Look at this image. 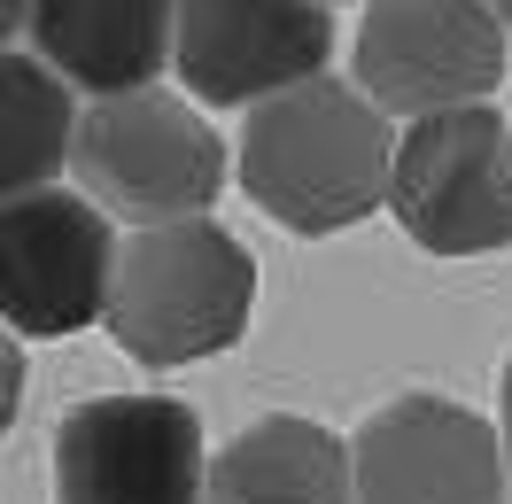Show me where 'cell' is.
Segmentation results:
<instances>
[{"mask_svg": "<svg viewBox=\"0 0 512 504\" xmlns=\"http://www.w3.org/2000/svg\"><path fill=\"white\" fill-rule=\"evenodd\" d=\"M16 411H24V349H16V334L0 326V435L16 427Z\"/></svg>", "mask_w": 512, "mask_h": 504, "instance_id": "obj_13", "label": "cell"}, {"mask_svg": "<svg viewBox=\"0 0 512 504\" xmlns=\"http://www.w3.org/2000/svg\"><path fill=\"white\" fill-rule=\"evenodd\" d=\"M249 303H256L249 249L210 218H179V225H140L132 241H117L101 326L117 334L125 357L171 373V365H194V357H218L241 342Z\"/></svg>", "mask_w": 512, "mask_h": 504, "instance_id": "obj_2", "label": "cell"}, {"mask_svg": "<svg viewBox=\"0 0 512 504\" xmlns=\"http://www.w3.org/2000/svg\"><path fill=\"white\" fill-rule=\"evenodd\" d=\"M117 225L86 194L47 187L0 202V326L8 334H78L109 303Z\"/></svg>", "mask_w": 512, "mask_h": 504, "instance_id": "obj_8", "label": "cell"}, {"mask_svg": "<svg viewBox=\"0 0 512 504\" xmlns=\"http://www.w3.org/2000/svg\"><path fill=\"white\" fill-rule=\"evenodd\" d=\"M489 16H497V24H505V39H512V0H489Z\"/></svg>", "mask_w": 512, "mask_h": 504, "instance_id": "obj_16", "label": "cell"}, {"mask_svg": "<svg viewBox=\"0 0 512 504\" xmlns=\"http://www.w3.org/2000/svg\"><path fill=\"white\" fill-rule=\"evenodd\" d=\"M497 450H505V497H512V365H505V380H497Z\"/></svg>", "mask_w": 512, "mask_h": 504, "instance_id": "obj_14", "label": "cell"}, {"mask_svg": "<svg viewBox=\"0 0 512 504\" xmlns=\"http://www.w3.org/2000/svg\"><path fill=\"white\" fill-rule=\"evenodd\" d=\"M70 171L101 218H132L140 233V225L210 218V202L225 194V140L194 101L148 86V94L94 101L78 117Z\"/></svg>", "mask_w": 512, "mask_h": 504, "instance_id": "obj_3", "label": "cell"}, {"mask_svg": "<svg viewBox=\"0 0 512 504\" xmlns=\"http://www.w3.org/2000/svg\"><path fill=\"white\" fill-rule=\"evenodd\" d=\"M78 109L39 55H0V202L47 194L70 171Z\"/></svg>", "mask_w": 512, "mask_h": 504, "instance_id": "obj_12", "label": "cell"}, {"mask_svg": "<svg viewBox=\"0 0 512 504\" xmlns=\"http://www.w3.org/2000/svg\"><path fill=\"white\" fill-rule=\"evenodd\" d=\"M388 210L427 256L512 249V125L505 109H443L419 117L388 163Z\"/></svg>", "mask_w": 512, "mask_h": 504, "instance_id": "obj_4", "label": "cell"}, {"mask_svg": "<svg viewBox=\"0 0 512 504\" xmlns=\"http://www.w3.org/2000/svg\"><path fill=\"white\" fill-rule=\"evenodd\" d=\"M55 504H210L202 419L179 396H94L55 427Z\"/></svg>", "mask_w": 512, "mask_h": 504, "instance_id": "obj_6", "label": "cell"}, {"mask_svg": "<svg viewBox=\"0 0 512 504\" xmlns=\"http://www.w3.org/2000/svg\"><path fill=\"white\" fill-rule=\"evenodd\" d=\"M171 63L194 101L256 109L288 86L326 78L334 16H326V0H179Z\"/></svg>", "mask_w": 512, "mask_h": 504, "instance_id": "obj_7", "label": "cell"}, {"mask_svg": "<svg viewBox=\"0 0 512 504\" xmlns=\"http://www.w3.org/2000/svg\"><path fill=\"white\" fill-rule=\"evenodd\" d=\"M210 504H357L350 442L311 419H256L210 458Z\"/></svg>", "mask_w": 512, "mask_h": 504, "instance_id": "obj_11", "label": "cell"}, {"mask_svg": "<svg viewBox=\"0 0 512 504\" xmlns=\"http://www.w3.org/2000/svg\"><path fill=\"white\" fill-rule=\"evenodd\" d=\"M179 0H32V47L70 94H148L171 63Z\"/></svg>", "mask_w": 512, "mask_h": 504, "instance_id": "obj_10", "label": "cell"}, {"mask_svg": "<svg viewBox=\"0 0 512 504\" xmlns=\"http://www.w3.org/2000/svg\"><path fill=\"white\" fill-rule=\"evenodd\" d=\"M505 78V24L489 0H365L357 24V94L381 117L474 109Z\"/></svg>", "mask_w": 512, "mask_h": 504, "instance_id": "obj_5", "label": "cell"}, {"mask_svg": "<svg viewBox=\"0 0 512 504\" xmlns=\"http://www.w3.org/2000/svg\"><path fill=\"white\" fill-rule=\"evenodd\" d=\"M357 504H505L497 427L443 396L381 404L350 442Z\"/></svg>", "mask_w": 512, "mask_h": 504, "instance_id": "obj_9", "label": "cell"}, {"mask_svg": "<svg viewBox=\"0 0 512 504\" xmlns=\"http://www.w3.org/2000/svg\"><path fill=\"white\" fill-rule=\"evenodd\" d=\"M326 8H334V0H326Z\"/></svg>", "mask_w": 512, "mask_h": 504, "instance_id": "obj_17", "label": "cell"}, {"mask_svg": "<svg viewBox=\"0 0 512 504\" xmlns=\"http://www.w3.org/2000/svg\"><path fill=\"white\" fill-rule=\"evenodd\" d=\"M32 24V0H0V55H16V32Z\"/></svg>", "mask_w": 512, "mask_h": 504, "instance_id": "obj_15", "label": "cell"}, {"mask_svg": "<svg viewBox=\"0 0 512 504\" xmlns=\"http://www.w3.org/2000/svg\"><path fill=\"white\" fill-rule=\"evenodd\" d=\"M396 132L342 78H311L256 101L241 125V187L288 233H350L388 194Z\"/></svg>", "mask_w": 512, "mask_h": 504, "instance_id": "obj_1", "label": "cell"}]
</instances>
